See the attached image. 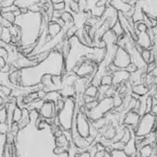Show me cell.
I'll list each match as a JSON object with an SVG mask.
<instances>
[{"label":"cell","instance_id":"obj_1","mask_svg":"<svg viewBox=\"0 0 157 157\" xmlns=\"http://www.w3.org/2000/svg\"><path fill=\"white\" fill-rule=\"evenodd\" d=\"M43 13L28 11L26 13H21L16 17L14 24L19 26L21 32V47L36 44L42 33Z\"/></svg>","mask_w":157,"mask_h":157},{"label":"cell","instance_id":"obj_2","mask_svg":"<svg viewBox=\"0 0 157 157\" xmlns=\"http://www.w3.org/2000/svg\"><path fill=\"white\" fill-rule=\"evenodd\" d=\"M78 108V107L75 104L74 97H69L65 99L64 107L59 112L56 113V117L59 123V127L63 130H70Z\"/></svg>","mask_w":157,"mask_h":157},{"label":"cell","instance_id":"obj_3","mask_svg":"<svg viewBox=\"0 0 157 157\" xmlns=\"http://www.w3.org/2000/svg\"><path fill=\"white\" fill-rule=\"evenodd\" d=\"M156 117L151 113H146L140 117L138 126L134 130V135L136 137H146L155 129Z\"/></svg>","mask_w":157,"mask_h":157},{"label":"cell","instance_id":"obj_4","mask_svg":"<svg viewBox=\"0 0 157 157\" xmlns=\"http://www.w3.org/2000/svg\"><path fill=\"white\" fill-rule=\"evenodd\" d=\"M113 109H114V106H113L112 98L105 97L102 99L101 101H98L97 105L94 109H92L91 111H88L87 117L89 121L94 122L104 117L107 113L111 112Z\"/></svg>","mask_w":157,"mask_h":157},{"label":"cell","instance_id":"obj_5","mask_svg":"<svg viewBox=\"0 0 157 157\" xmlns=\"http://www.w3.org/2000/svg\"><path fill=\"white\" fill-rule=\"evenodd\" d=\"M74 122H75V127H76L78 133L82 138L88 139L90 136L91 121H89V119L85 114L82 113L81 111H78V108L74 117Z\"/></svg>","mask_w":157,"mask_h":157},{"label":"cell","instance_id":"obj_6","mask_svg":"<svg viewBox=\"0 0 157 157\" xmlns=\"http://www.w3.org/2000/svg\"><path fill=\"white\" fill-rule=\"evenodd\" d=\"M131 63L129 54L122 47L118 46L116 56L113 59L112 64L116 66L118 69H126V67Z\"/></svg>","mask_w":157,"mask_h":157},{"label":"cell","instance_id":"obj_7","mask_svg":"<svg viewBox=\"0 0 157 157\" xmlns=\"http://www.w3.org/2000/svg\"><path fill=\"white\" fill-rule=\"evenodd\" d=\"M140 119V116L137 112H135V111H128V112H127L124 115L122 124L125 127H128V128L135 130L136 127L139 124Z\"/></svg>","mask_w":157,"mask_h":157},{"label":"cell","instance_id":"obj_8","mask_svg":"<svg viewBox=\"0 0 157 157\" xmlns=\"http://www.w3.org/2000/svg\"><path fill=\"white\" fill-rule=\"evenodd\" d=\"M111 75L113 78V86L116 88L127 83L129 81V73L125 69H118Z\"/></svg>","mask_w":157,"mask_h":157},{"label":"cell","instance_id":"obj_9","mask_svg":"<svg viewBox=\"0 0 157 157\" xmlns=\"http://www.w3.org/2000/svg\"><path fill=\"white\" fill-rule=\"evenodd\" d=\"M91 84V80L88 78H77L73 84L75 96H82L84 94L86 88Z\"/></svg>","mask_w":157,"mask_h":157},{"label":"cell","instance_id":"obj_10","mask_svg":"<svg viewBox=\"0 0 157 157\" xmlns=\"http://www.w3.org/2000/svg\"><path fill=\"white\" fill-rule=\"evenodd\" d=\"M38 114L44 118H53L56 116V106L54 103L51 102H47L44 101V103L43 104L42 107L40 108V110L38 111Z\"/></svg>","mask_w":157,"mask_h":157},{"label":"cell","instance_id":"obj_11","mask_svg":"<svg viewBox=\"0 0 157 157\" xmlns=\"http://www.w3.org/2000/svg\"><path fill=\"white\" fill-rule=\"evenodd\" d=\"M137 40L136 44L140 46L141 49H151V40L150 38V35L147 32H136Z\"/></svg>","mask_w":157,"mask_h":157},{"label":"cell","instance_id":"obj_12","mask_svg":"<svg viewBox=\"0 0 157 157\" xmlns=\"http://www.w3.org/2000/svg\"><path fill=\"white\" fill-rule=\"evenodd\" d=\"M123 151L128 157H137L138 156V148H137L136 141H135V135H133L131 137V139L127 143H125Z\"/></svg>","mask_w":157,"mask_h":157},{"label":"cell","instance_id":"obj_13","mask_svg":"<svg viewBox=\"0 0 157 157\" xmlns=\"http://www.w3.org/2000/svg\"><path fill=\"white\" fill-rule=\"evenodd\" d=\"M21 71L20 69H15L12 72H10L9 74V80L11 85H13V87H18L21 86Z\"/></svg>","mask_w":157,"mask_h":157},{"label":"cell","instance_id":"obj_14","mask_svg":"<svg viewBox=\"0 0 157 157\" xmlns=\"http://www.w3.org/2000/svg\"><path fill=\"white\" fill-rule=\"evenodd\" d=\"M40 0H15L14 6L19 10H29L31 7L39 4Z\"/></svg>","mask_w":157,"mask_h":157},{"label":"cell","instance_id":"obj_15","mask_svg":"<svg viewBox=\"0 0 157 157\" xmlns=\"http://www.w3.org/2000/svg\"><path fill=\"white\" fill-rule=\"evenodd\" d=\"M145 74L146 73H143L140 70L137 69L135 72L129 74V81H128V82L131 84V86L143 83V77H144Z\"/></svg>","mask_w":157,"mask_h":157},{"label":"cell","instance_id":"obj_16","mask_svg":"<svg viewBox=\"0 0 157 157\" xmlns=\"http://www.w3.org/2000/svg\"><path fill=\"white\" fill-rule=\"evenodd\" d=\"M101 40L104 42V44H105V46L112 45V44H117V36L110 29V30H108L107 32H105L104 33V35L102 36V39Z\"/></svg>","mask_w":157,"mask_h":157},{"label":"cell","instance_id":"obj_17","mask_svg":"<svg viewBox=\"0 0 157 157\" xmlns=\"http://www.w3.org/2000/svg\"><path fill=\"white\" fill-rule=\"evenodd\" d=\"M61 31L62 27L55 21H50L47 25V34L51 38H54L56 35H58L61 33Z\"/></svg>","mask_w":157,"mask_h":157},{"label":"cell","instance_id":"obj_18","mask_svg":"<svg viewBox=\"0 0 157 157\" xmlns=\"http://www.w3.org/2000/svg\"><path fill=\"white\" fill-rule=\"evenodd\" d=\"M131 93L141 97V96H145L147 94H149V88L144 85L143 83L140 84H137V85H133L131 87Z\"/></svg>","mask_w":157,"mask_h":157},{"label":"cell","instance_id":"obj_19","mask_svg":"<svg viewBox=\"0 0 157 157\" xmlns=\"http://www.w3.org/2000/svg\"><path fill=\"white\" fill-rule=\"evenodd\" d=\"M155 150L151 145H144L138 150V157H151Z\"/></svg>","mask_w":157,"mask_h":157},{"label":"cell","instance_id":"obj_20","mask_svg":"<svg viewBox=\"0 0 157 157\" xmlns=\"http://www.w3.org/2000/svg\"><path fill=\"white\" fill-rule=\"evenodd\" d=\"M31 122V117H30V112L26 108H22V116L21 120L18 122V126L21 129L25 128Z\"/></svg>","mask_w":157,"mask_h":157},{"label":"cell","instance_id":"obj_21","mask_svg":"<svg viewBox=\"0 0 157 157\" xmlns=\"http://www.w3.org/2000/svg\"><path fill=\"white\" fill-rule=\"evenodd\" d=\"M70 51H71V44H70L69 40L64 39L62 42V47H61V52H60L61 56L64 59H67L70 54Z\"/></svg>","mask_w":157,"mask_h":157},{"label":"cell","instance_id":"obj_22","mask_svg":"<svg viewBox=\"0 0 157 157\" xmlns=\"http://www.w3.org/2000/svg\"><path fill=\"white\" fill-rule=\"evenodd\" d=\"M55 140H56V147L65 148V149L68 151L70 141H68V140L66 138V136H65L64 134H63L62 136L58 137V138H55Z\"/></svg>","mask_w":157,"mask_h":157},{"label":"cell","instance_id":"obj_23","mask_svg":"<svg viewBox=\"0 0 157 157\" xmlns=\"http://www.w3.org/2000/svg\"><path fill=\"white\" fill-rule=\"evenodd\" d=\"M115 136H116V127L109 125V126L107 127V128L105 129V131L104 132V134H103L102 137H104V138H105V140H107L112 141V140H114Z\"/></svg>","mask_w":157,"mask_h":157},{"label":"cell","instance_id":"obj_24","mask_svg":"<svg viewBox=\"0 0 157 157\" xmlns=\"http://www.w3.org/2000/svg\"><path fill=\"white\" fill-rule=\"evenodd\" d=\"M60 19L63 21L65 25H67V27H71L72 25H74L73 15L70 12H62L60 15Z\"/></svg>","mask_w":157,"mask_h":157},{"label":"cell","instance_id":"obj_25","mask_svg":"<svg viewBox=\"0 0 157 157\" xmlns=\"http://www.w3.org/2000/svg\"><path fill=\"white\" fill-rule=\"evenodd\" d=\"M61 97L60 94H59V91H53V92H49L47 93V95H46V99L45 101L47 102H51V103H56L57 102Z\"/></svg>","mask_w":157,"mask_h":157},{"label":"cell","instance_id":"obj_26","mask_svg":"<svg viewBox=\"0 0 157 157\" xmlns=\"http://www.w3.org/2000/svg\"><path fill=\"white\" fill-rule=\"evenodd\" d=\"M97 94H98V87H95L92 84H90L85 92H84V95L86 96H90V97H93V98H96L97 97Z\"/></svg>","mask_w":157,"mask_h":157},{"label":"cell","instance_id":"obj_27","mask_svg":"<svg viewBox=\"0 0 157 157\" xmlns=\"http://www.w3.org/2000/svg\"><path fill=\"white\" fill-rule=\"evenodd\" d=\"M0 41H2L5 44H10L11 33L9 28H2V34H1V39H0Z\"/></svg>","mask_w":157,"mask_h":157},{"label":"cell","instance_id":"obj_28","mask_svg":"<svg viewBox=\"0 0 157 157\" xmlns=\"http://www.w3.org/2000/svg\"><path fill=\"white\" fill-rule=\"evenodd\" d=\"M101 85L104 86H112L113 85V78L111 74H105L101 78Z\"/></svg>","mask_w":157,"mask_h":157},{"label":"cell","instance_id":"obj_29","mask_svg":"<svg viewBox=\"0 0 157 157\" xmlns=\"http://www.w3.org/2000/svg\"><path fill=\"white\" fill-rule=\"evenodd\" d=\"M78 28L75 26V25H72L71 27H69L68 29H67V31L65 32V39L67 40H69L71 39L72 37H74L78 32Z\"/></svg>","mask_w":157,"mask_h":157},{"label":"cell","instance_id":"obj_30","mask_svg":"<svg viewBox=\"0 0 157 157\" xmlns=\"http://www.w3.org/2000/svg\"><path fill=\"white\" fill-rule=\"evenodd\" d=\"M52 75L51 74H45V75H43L42 78H41V81H40V83L43 85V87H48L50 85H52Z\"/></svg>","mask_w":157,"mask_h":157},{"label":"cell","instance_id":"obj_31","mask_svg":"<svg viewBox=\"0 0 157 157\" xmlns=\"http://www.w3.org/2000/svg\"><path fill=\"white\" fill-rule=\"evenodd\" d=\"M112 102H113V106H114V109L116 108H118L122 105L123 104V96L119 95V94H116L115 96L112 97Z\"/></svg>","mask_w":157,"mask_h":157},{"label":"cell","instance_id":"obj_32","mask_svg":"<svg viewBox=\"0 0 157 157\" xmlns=\"http://www.w3.org/2000/svg\"><path fill=\"white\" fill-rule=\"evenodd\" d=\"M21 116H22V109L20 108V107H16L13 111V115H12V122L14 123H18L21 118Z\"/></svg>","mask_w":157,"mask_h":157},{"label":"cell","instance_id":"obj_33","mask_svg":"<svg viewBox=\"0 0 157 157\" xmlns=\"http://www.w3.org/2000/svg\"><path fill=\"white\" fill-rule=\"evenodd\" d=\"M1 16L5 21H7L10 24H14L15 19H16L14 13H12V12H1Z\"/></svg>","mask_w":157,"mask_h":157},{"label":"cell","instance_id":"obj_34","mask_svg":"<svg viewBox=\"0 0 157 157\" xmlns=\"http://www.w3.org/2000/svg\"><path fill=\"white\" fill-rule=\"evenodd\" d=\"M52 84L58 87V88H62V75H52Z\"/></svg>","mask_w":157,"mask_h":157},{"label":"cell","instance_id":"obj_35","mask_svg":"<svg viewBox=\"0 0 157 157\" xmlns=\"http://www.w3.org/2000/svg\"><path fill=\"white\" fill-rule=\"evenodd\" d=\"M112 31H113V33L117 36V38L118 37H120V36H122L123 34H124V31H123V29H122V27H121V25L119 24V22H118V21H117V22L112 27V29H111Z\"/></svg>","mask_w":157,"mask_h":157},{"label":"cell","instance_id":"obj_36","mask_svg":"<svg viewBox=\"0 0 157 157\" xmlns=\"http://www.w3.org/2000/svg\"><path fill=\"white\" fill-rule=\"evenodd\" d=\"M124 146H125V143L122 142L121 140L113 141V142L111 143V145H110V147H111L112 150H118V151H123Z\"/></svg>","mask_w":157,"mask_h":157},{"label":"cell","instance_id":"obj_37","mask_svg":"<svg viewBox=\"0 0 157 157\" xmlns=\"http://www.w3.org/2000/svg\"><path fill=\"white\" fill-rule=\"evenodd\" d=\"M10 132L15 137V138H17V136H18V134H19V131H20V128H19V126H18V123H12L11 125H10Z\"/></svg>","mask_w":157,"mask_h":157},{"label":"cell","instance_id":"obj_38","mask_svg":"<svg viewBox=\"0 0 157 157\" xmlns=\"http://www.w3.org/2000/svg\"><path fill=\"white\" fill-rule=\"evenodd\" d=\"M78 9H80V12H85L87 10L88 5V0H78L77 1Z\"/></svg>","mask_w":157,"mask_h":157},{"label":"cell","instance_id":"obj_39","mask_svg":"<svg viewBox=\"0 0 157 157\" xmlns=\"http://www.w3.org/2000/svg\"><path fill=\"white\" fill-rule=\"evenodd\" d=\"M68 7L71 10V12H74V14H77L80 12V9H78V3L76 0H71Z\"/></svg>","mask_w":157,"mask_h":157},{"label":"cell","instance_id":"obj_40","mask_svg":"<svg viewBox=\"0 0 157 157\" xmlns=\"http://www.w3.org/2000/svg\"><path fill=\"white\" fill-rule=\"evenodd\" d=\"M0 123L7 124V110L5 106L0 109Z\"/></svg>","mask_w":157,"mask_h":157},{"label":"cell","instance_id":"obj_41","mask_svg":"<svg viewBox=\"0 0 157 157\" xmlns=\"http://www.w3.org/2000/svg\"><path fill=\"white\" fill-rule=\"evenodd\" d=\"M110 155L112 157H128L124 151H118V150H112V151L110 152Z\"/></svg>","mask_w":157,"mask_h":157},{"label":"cell","instance_id":"obj_42","mask_svg":"<svg viewBox=\"0 0 157 157\" xmlns=\"http://www.w3.org/2000/svg\"><path fill=\"white\" fill-rule=\"evenodd\" d=\"M53 8H54V10H56V11H63L66 8V5L64 3V1L62 2H59V3H56V4H53Z\"/></svg>","mask_w":157,"mask_h":157},{"label":"cell","instance_id":"obj_43","mask_svg":"<svg viewBox=\"0 0 157 157\" xmlns=\"http://www.w3.org/2000/svg\"><path fill=\"white\" fill-rule=\"evenodd\" d=\"M64 104H65V99H63V98H60L57 102L55 103V106H56V113L59 112L64 107Z\"/></svg>","mask_w":157,"mask_h":157},{"label":"cell","instance_id":"obj_44","mask_svg":"<svg viewBox=\"0 0 157 157\" xmlns=\"http://www.w3.org/2000/svg\"><path fill=\"white\" fill-rule=\"evenodd\" d=\"M53 152L54 154L56 155H60V154H64V153H67V151L65 149V148H62V147H55L54 150H53Z\"/></svg>","mask_w":157,"mask_h":157},{"label":"cell","instance_id":"obj_45","mask_svg":"<svg viewBox=\"0 0 157 157\" xmlns=\"http://www.w3.org/2000/svg\"><path fill=\"white\" fill-rule=\"evenodd\" d=\"M37 93V97H38V99L39 100H42V101H45V99H46V95H47V93L45 92V91H44L43 89H41V90H39L38 92H36Z\"/></svg>","mask_w":157,"mask_h":157},{"label":"cell","instance_id":"obj_46","mask_svg":"<svg viewBox=\"0 0 157 157\" xmlns=\"http://www.w3.org/2000/svg\"><path fill=\"white\" fill-rule=\"evenodd\" d=\"M137 69H138V68H137V67H136V66H135L133 63H130V64H129V65H128V66L126 67V69H125V70H127V71H128V72L130 74V73H133V72H135Z\"/></svg>","mask_w":157,"mask_h":157},{"label":"cell","instance_id":"obj_47","mask_svg":"<svg viewBox=\"0 0 157 157\" xmlns=\"http://www.w3.org/2000/svg\"><path fill=\"white\" fill-rule=\"evenodd\" d=\"M75 157H92L90 152L88 151H82V152H78L75 155Z\"/></svg>","mask_w":157,"mask_h":157},{"label":"cell","instance_id":"obj_48","mask_svg":"<svg viewBox=\"0 0 157 157\" xmlns=\"http://www.w3.org/2000/svg\"><path fill=\"white\" fill-rule=\"evenodd\" d=\"M106 154V151L104 150V151H98L94 153V157H105Z\"/></svg>","mask_w":157,"mask_h":157},{"label":"cell","instance_id":"obj_49","mask_svg":"<svg viewBox=\"0 0 157 157\" xmlns=\"http://www.w3.org/2000/svg\"><path fill=\"white\" fill-rule=\"evenodd\" d=\"M5 102H4V98H2V97H0V109H1L2 107H4L5 106Z\"/></svg>","mask_w":157,"mask_h":157},{"label":"cell","instance_id":"obj_50","mask_svg":"<svg viewBox=\"0 0 157 157\" xmlns=\"http://www.w3.org/2000/svg\"><path fill=\"white\" fill-rule=\"evenodd\" d=\"M152 85L157 87V76L153 77V78H152Z\"/></svg>","mask_w":157,"mask_h":157},{"label":"cell","instance_id":"obj_51","mask_svg":"<svg viewBox=\"0 0 157 157\" xmlns=\"http://www.w3.org/2000/svg\"><path fill=\"white\" fill-rule=\"evenodd\" d=\"M154 132L157 134V117H156V121H155V129H154Z\"/></svg>","mask_w":157,"mask_h":157},{"label":"cell","instance_id":"obj_52","mask_svg":"<svg viewBox=\"0 0 157 157\" xmlns=\"http://www.w3.org/2000/svg\"><path fill=\"white\" fill-rule=\"evenodd\" d=\"M105 157H112V156L110 155V153H107V152H106V154H105Z\"/></svg>","mask_w":157,"mask_h":157},{"label":"cell","instance_id":"obj_53","mask_svg":"<svg viewBox=\"0 0 157 157\" xmlns=\"http://www.w3.org/2000/svg\"><path fill=\"white\" fill-rule=\"evenodd\" d=\"M154 150H155V152H157V147H155V148H154Z\"/></svg>","mask_w":157,"mask_h":157},{"label":"cell","instance_id":"obj_54","mask_svg":"<svg viewBox=\"0 0 157 157\" xmlns=\"http://www.w3.org/2000/svg\"><path fill=\"white\" fill-rule=\"evenodd\" d=\"M155 147H157V140H156V146Z\"/></svg>","mask_w":157,"mask_h":157},{"label":"cell","instance_id":"obj_55","mask_svg":"<svg viewBox=\"0 0 157 157\" xmlns=\"http://www.w3.org/2000/svg\"><path fill=\"white\" fill-rule=\"evenodd\" d=\"M156 21H157V17H156Z\"/></svg>","mask_w":157,"mask_h":157}]
</instances>
